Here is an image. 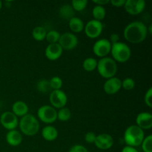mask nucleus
Wrapping results in <instances>:
<instances>
[{
	"label": "nucleus",
	"mask_w": 152,
	"mask_h": 152,
	"mask_svg": "<svg viewBox=\"0 0 152 152\" xmlns=\"http://www.w3.org/2000/svg\"><path fill=\"white\" fill-rule=\"evenodd\" d=\"M148 34V28L145 24L140 21L129 23L125 28L123 35L128 42L133 44H139L145 39Z\"/></svg>",
	"instance_id": "obj_1"
},
{
	"label": "nucleus",
	"mask_w": 152,
	"mask_h": 152,
	"mask_svg": "<svg viewBox=\"0 0 152 152\" xmlns=\"http://www.w3.org/2000/svg\"><path fill=\"white\" fill-rule=\"evenodd\" d=\"M144 132L137 125H132L126 129L124 134V140L128 146H140L144 139Z\"/></svg>",
	"instance_id": "obj_2"
},
{
	"label": "nucleus",
	"mask_w": 152,
	"mask_h": 152,
	"mask_svg": "<svg viewBox=\"0 0 152 152\" xmlns=\"http://www.w3.org/2000/svg\"><path fill=\"white\" fill-rule=\"evenodd\" d=\"M96 68L99 75L107 80L114 77L117 72V62L111 57L101 58L97 62Z\"/></svg>",
	"instance_id": "obj_3"
},
{
	"label": "nucleus",
	"mask_w": 152,
	"mask_h": 152,
	"mask_svg": "<svg viewBox=\"0 0 152 152\" xmlns=\"http://www.w3.org/2000/svg\"><path fill=\"white\" fill-rule=\"evenodd\" d=\"M19 129L24 134L27 136H34L39 130V123L32 114H28L21 118L19 123Z\"/></svg>",
	"instance_id": "obj_4"
},
{
	"label": "nucleus",
	"mask_w": 152,
	"mask_h": 152,
	"mask_svg": "<svg viewBox=\"0 0 152 152\" xmlns=\"http://www.w3.org/2000/svg\"><path fill=\"white\" fill-rule=\"evenodd\" d=\"M111 53L112 59L115 62H126L129 60L132 56V50L126 43L118 42L111 45Z\"/></svg>",
	"instance_id": "obj_5"
},
{
	"label": "nucleus",
	"mask_w": 152,
	"mask_h": 152,
	"mask_svg": "<svg viewBox=\"0 0 152 152\" xmlns=\"http://www.w3.org/2000/svg\"><path fill=\"white\" fill-rule=\"evenodd\" d=\"M37 116L43 123L50 124L57 120V111L50 105H42L37 111Z\"/></svg>",
	"instance_id": "obj_6"
},
{
	"label": "nucleus",
	"mask_w": 152,
	"mask_h": 152,
	"mask_svg": "<svg viewBox=\"0 0 152 152\" xmlns=\"http://www.w3.org/2000/svg\"><path fill=\"white\" fill-rule=\"evenodd\" d=\"M103 29V25L100 21L92 19L84 27L85 34L91 39H96L100 36Z\"/></svg>",
	"instance_id": "obj_7"
},
{
	"label": "nucleus",
	"mask_w": 152,
	"mask_h": 152,
	"mask_svg": "<svg viewBox=\"0 0 152 152\" xmlns=\"http://www.w3.org/2000/svg\"><path fill=\"white\" fill-rule=\"evenodd\" d=\"M49 100L52 107L60 109L66 105L68 96L63 91L53 90L49 96Z\"/></svg>",
	"instance_id": "obj_8"
},
{
	"label": "nucleus",
	"mask_w": 152,
	"mask_h": 152,
	"mask_svg": "<svg viewBox=\"0 0 152 152\" xmlns=\"http://www.w3.org/2000/svg\"><path fill=\"white\" fill-rule=\"evenodd\" d=\"M78 42L79 40L77 36H75L72 33L66 32L61 34L58 43L61 46L62 50H73L77 47Z\"/></svg>",
	"instance_id": "obj_9"
},
{
	"label": "nucleus",
	"mask_w": 152,
	"mask_h": 152,
	"mask_svg": "<svg viewBox=\"0 0 152 152\" xmlns=\"http://www.w3.org/2000/svg\"><path fill=\"white\" fill-rule=\"evenodd\" d=\"M111 43L106 39H101L97 40L93 46V52L99 57H106L107 55L111 52Z\"/></svg>",
	"instance_id": "obj_10"
},
{
	"label": "nucleus",
	"mask_w": 152,
	"mask_h": 152,
	"mask_svg": "<svg viewBox=\"0 0 152 152\" xmlns=\"http://www.w3.org/2000/svg\"><path fill=\"white\" fill-rule=\"evenodd\" d=\"M0 123L7 130H14L19 125L18 118L12 111H5L0 117Z\"/></svg>",
	"instance_id": "obj_11"
},
{
	"label": "nucleus",
	"mask_w": 152,
	"mask_h": 152,
	"mask_svg": "<svg viewBox=\"0 0 152 152\" xmlns=\"http://www.w3.org/2000/svg\"><path fill=\"white\" fill-rule=\"evenodd\" d=\"M124 7L129 14L137 15L144 10L145 1L144 0H126Z\"/></svg>",
	"instance_id": "obj_12"
},
{
	"label": "nucleus",
	"mask_w": 152,
	"mask_h": 152,
	"mask_svg": "<svg viewBox=\"0 0 152 152\" xmlns=\"http://www.w3.org/2000/svg\"><path fill=\"white\" fill-rule=\"evenodd\" d=\"M95 145L100 150H108L114 145V139L108 134H100L96 137Z\"/></svg>",
	"instance_id": "obj_13"
},
{
	"label": "nucleus",
	"mask_w": 152,
	"mask_h": 152,
	"mask_svg": "<svg viewBox=\"0 0 152 152\" xmlns=\"http://www.w3.org/2000/svg\"><path fill=\"white\" fill-rule=\"evenodd\" d=\"M122 88V81L117 77H111L105 81L103 89L107 94L112 95L117 93Z\"/></svg>",
	"instance_id": "obj_14"
},
{
	"label": "nucleus",
	"mask_w": 152,
	"mask_h": 152,
	"mask_svg": "<svg viewBox=\"0 0 152 152\" xmlns=\"http://www.w3.org/2000/svg\"><path fill=\"white\" fill-rule=\"evenodd\" d=\"M62 48L59 43L49 44L45 49V56L49 60L54 61L59 59L62 54Z\"/></svg>",
	"instance_id": "obj_15"
},
{
	"label": "nucleus",
	"mask_w": 152,
	"mask_h": 152,
	"mask_svg": "<svg viewBox=\"0 0 152 152\" xmlns=\"http://www.w3.org/2000/svg\"><path fill=\"white\" fill-rule=\"evenodd\" d=\"M136 123L141 129H150L152 127V115L148 112H141L137 116Z\"/></svg>",
	"instance_id": "obj_16"
},
{
	"label": "nucleus",
	"mask_w": 152,
	"mask_h": 152,
	"mask_svg": "<svg viewBox=\"0 0 152 152\" xmlns=\"http://www.w3.org/2000/svg\"><path fill=\"white\" fill-rule=\"evenodd\" d=\"M6 141L11 146H17L22 142V134L16 130L9 131L6 135Z\"/></svg>",
	"instance_id": "obj_17"
},
{
	"label": "nucleus",
	"mask_w": 152,
	"mask_h": 152,
	"mask_svg": "<svg viewBox=\"0 0 152 152\" xmlns=\"http://www.w3.org/2000/svg\"><path fill=\"white\" fill-rule=\"evenodd\" d=\"M28 105L25 102L21 100H18L13 103L12 106V112L16 116V117H24L28 114Z\"/></svg>",
	"instance_id": "obj_18"
},
{
	"label": "nucleus",
	"mask_w": 152,
	"mask_h": 152,
	"mask_svg": "<svg viewBox=\"0 0 152 152\" xmlns=\"http://www.w3.org/2000/svg\"><path fill=\"white\" fill-rule=\"evenodd\" d=\"M42 136L45 140L53 141L57 138L58 131L52 126H47L43 128L42 131Z\"/></svg>",
	"instance_id": "obj_19"
},
{
	"label": "nucleus",
	"mask_w": 152,
	"mask_h": 152,
	"mask_svg": "<svg viewBox=\"0 0 152 152\" xmlns=\"http://www.w3.org/2000/svg\"><path fill=\"white\" fill-rule=\"evenodd\" d=\"M69 28L74 33H80L84 30V22L78 17H73L69 20Z\"/></svg>",
	"instance_id": "obj_20"
},
{
	"label": "nucleus",
	"mask_w": 152,
	"mask_h": 152,
	"mask_svg": "<svg viewBox=\"0 0 152 152\" xmlns=\"http://www.w3.org/2000/svg\"><path fill=\"white\" fill-rule=\"evenodd\" d=\"M74 14H75V12L71 4H63L59 8V15L62 19H65V20L69 21L70 19L74 17Z\"/></svg>",
	"instance_id": "obj_21"
},
{
	"label": "nucleus",
	"mask_w": 152,
	"mask_h": 152,
	"mask_svg": "<svg viewBox=\"0 0 152 152\" xmlns=\"http://www.w3.org/2000/svg\"><path fill=\"white\" fill-rule=\"evenodd\" d=\"M47 31L45 28L42 26H37L32 31V37L37 41H42L45 39Z\"/></svg>",
	"instance_id": "obj_22"
},
{
	"label": "nucleus",
	"mask_w": 152,
	"mask_h": 152,
	"mask_svg": "<svg viewBox=\"0 0 152 152\" xmlns=\"http://www.w3.org/2000/svg\"><path fill=\"white\" fill-rule=\"evenodd\" d=\"M92 15H93L94 18L95 20L100 21L104 19L106 15V10H105V7L103 6L96 5L94 7L93 10H92Z\"/></svg>",
	"instance_id": "obj_23"
},
{
	"label": "nucleus",
	"mask_w": 152,
	"mask_h": 152,
	"mask_svg": "<svg viewBox=\"0 0 152 152\" xmlns=\"http://www.w3.org/2000/svg\"><path fill=\"white\" fill-rule=\"evenodd\" d=\"M97 66V61L96 59L93 57L86 58L83 63V67L85 71L88 72H91L95 70Z\"/></svg>",
	"instance_id": "obj_24"
},
{
	"label": "nucleus",
	"mask_w": 152,
	"mask_h": 152,
	"mask_svg": "<svg viewBox=\"0 0 152 152\" xmlns=\"http://www.w3.org/2000/svg\"><path fill=\"white\" fill-rule=\"evenodd\" d=\"M37 88L39 91L43 94H47L51 91L50 83L47 80H42L39 81L37 85Z\"/></svg>",
	"instance_id": "obj_25"
},
{
	"label": "nucleus",
	"mask_w": 152,
	"mask_h": 152,
	"mask_svg": "<svg viewBox=\"0 0 152 152\" xmlns=\"http://www.w3.org/2000/svg\"><path fill=\"white\" fill-rule=\"evenodd\" d=\"M71 112L69 108H62L59 110L57 112V119L62 122L68 121L71 119Z\"/></svg>",
	"instance_id": "obj_26"
},
{
	"label": "nucleus",
	"mask_w": 152,
	"mask_h": 152,
	"mask_svg": "<svg viewBox=\"0 0 152 152\" xmlns=\"http://www.w3.org/2000/svg\"><path fill=\"white\" fill-rule=\"evenodd\" d=\"M60 35L58 31H55V30H51V31L47 32L46 34V40L49 42V44H53V43H58L59 38H60Z\"/></svg>",
	"instance_id": "obj_27"
},
{
	"label": "nucleus",
	"mask_w": 152,
	"mask_h": 152,
	"mask_svg": "<svg viewBox=\"0 0 152 152\" xmlns=\"http://www.w3.org/2000/svg\"><path fill=\"white\" fill-rule=\"evenodd\" d=\"M88 4L87 0H73L71 1V4L73 9L77 11H82L86 7Z\"/></svg>",
	"instance_id": "obj_28"
},
{
	"label": "nucleus",
	"mask_w": 152,
	"mask_h": 152,
	"mask_svg": "<svg viewBox=\"0 0 152 152\" xmlns=\"http://www.w3.org/2000/svg\"><path fill=\"white\" fill-rule=\"evenodd\" d=\"M141 146L144 152H152V135L150 134L144 137Z\"/></svg>",
	"instance_id": "obj_29"
},
{
	"label": "nucleus",
	"mask_w": 152,
	"mask_h": 152,
	"mask_svg": "<svg viewBox=\"0 0 152 152\" xmlns=\"http://www.w3.org/2000/svg\"><path fill=\"white\" fill-rule=\"evenodd\" d=\"M50 86L53 90H60L62 87V80L59 77H53L49 80Z\"/></svg>",
	"instance_id": "obj_30"
},
{
	"label": "nucleus",
	"mask_w": 152,
	"mask_h": 152,
	"mask_svg": "<svg viewBox=\"0 0 152 152\" xmlns=\"http://www.w3.org/2000/svg\"><path fill=\"white\" fill-rule=\"evenodd\" d=\"M122 87L126 91H131L135 87V81L132 78H126L122 82Z\"/></svg>",
	"instance_id": "obj_31"
},
{
	"label": "nucleus",
	"mask_w": 152,
	"mask_h": 152,
	"mask_svg": "<svg viewBox=\"0 0 152 152\" xmlns=\"http://www.w3.org/2000/svg\"><path fill=\"white\" fill-rule=\"evenodd\" d=\"M152 88H149L148 91H146L145 94V97H144V101L146 105H148L149 108L152 107Z\"/></svg>",
	"instance_id": "obj_32"
},
{
	"label": "nucleus",
	"mask_w": 152,
	"mask_h": 152,
	"mask_svg": "<svg viewBox=\"0 0 152 152\" xmlns=\"http://www.w3.org/2000/svg\"><path fill=\"white\" fill-rule=\"evenodd\" d=\"M96 135L94 132H88L85 135V140L88 143H94L95 140H96Z\"/></svg>",
	"instance_id": "obj_33"
},
{
	"label": "nucleus",
	"mask_w": 152,
	"mask_h": 152,
	"mask_svg": "<svg viewBox=\"0 0 152 152\" xmlns=\"http://www.w3.org/2000/svg\"><path fill=\"white\" fill-rule=\"evenodd\" d=\"M69 152H88L87 148L82 145H75L72 146Z\"/></svg>",
	"instance_id": "obj_34"
},
{
	"label": "nucleus",
	"mask_w": 152,
	"mask_h": 152,
	"mask_svg": "<svg viewBox=\"0 0 152 152\" xmlns=\"http://www.w3.org/2000/svg\"><path fill=\"white\" fill-rule=\"evenodd\" d=\"M110 2L111 3L113 6L114 7H124V4L126 3V0H111Z\"/></svg>",
	"instance_id": "obj_35"
},
{
	"label": "nucleus",
	"mask_w": 152,
	"mask_h": 152,
	"mask_svg": "<svg viewBox=\"0 0 152 152\" xmlns=\"http://www.w3.org/2000/svg\"><path fill=\"white\" fill-rule=\"evenodd\" d=\"M110 42L111 43V45L114 44V43H117L120 41V37L117 34H112L110 37Z\"/></svg>",
	"instance_id": "obj_36"
},
{
	"label": "nucleus",
	"mask_w": 152,
	"mask_h": 152,
	"mask_svg": "<svg viewBox=\"0 0 152 152\" xmlns=\"http://www.w3.org/2000/svg\"><path fill=\"white\" fill-rule=\"evenodd\" d=\"M94 3L96 4V5H99V6H103L105 4H107L108 3L110 2L109 0H94L93 1Z\"/></svg>",
	"instance_id": "obj_37"
},
{
	"label": "nucleus",
	"mask_w": 152,
	"mask_h": 152,
	"mask_svg": "<svg viewBox=\"0 0 152 152\" xmlns=\"http://www.w3.org/2000/svg\"><path fill=\"white\" fill-rule=\"evenodd\" d=\"M121 152H139V151H138L136 148H134V147H131V146H128V145H126V146H125L124 148H123V150H122Z\"/></svg>",
	"instance_id": "obj_38"
},
{
	"label": "nucleus",
	"mask_w": 152,
	"mask_h": 152,
	"mask_svg": "<svg viewBox=\"0 0 152 152\" xmlns=\"http://www.w3.org/2000/svg\"><path fill=\"white\" fill-rule=\"evenodd\" d=\"M1 7H2V2H1V1H0V9L1 8Z\"/></svg>",
	"instance_id": "obj_39"
}]
</instances>
